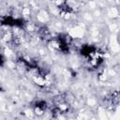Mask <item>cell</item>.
Returning <instances> with one entry per match:
<instances>
[{
	"instance_id": "6da1fadb",
	"label": "cell",
	"mask_w": 120,
	"mask_h": 120,
	"mask_svg": "<svg viewBox=\"0 0 120 120\" xmlns=\"http://www.w3.org/2000/svg\"><path fill=\"white\" fill-rule=\"evenodd\" d=\"M95 51V48L94 47H91V46H88V45H86V46H84L82 49V54H83V55H90L93 52Z\"/></svg>"
}]
</instances>
